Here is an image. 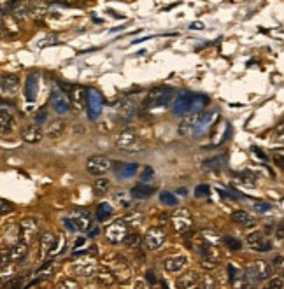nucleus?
Wrapping results in <instances>:
<instances>
[{"mask_svg":"<svg viewBox=\"0 0 284 289\" xmlns=\"http://www.w3.org/2000/svg\"><path fill=\"white\" fill-rule=\"evenodd\" d=\"M111 188V181L105 179V177H100V179H96L95 184H93V189H95L96 195H105Z\"/></svg>","mask_w":284,"mask_h":289,"instance_id":"obj_33","label":"nucleus"},{"mask_svg":"<svg viewBox=\"0 0 284 289\" xmlns=\"http://www.w3.org/2000/svg\"><path fill=\"white\" fill-rule=\"evenodd\" d=\"M198 282H200V277H198V273H196L195 270H191V272H186L183 277L177 279V286H179V288H184V289L196 288V286H198Z\"/></svg>","mask_w":284,"mask_h":289,"instance_id":"obj_22","label":"nucleus"},{"mask_svg":"<svg viewBox=\"0 0 284 289\" xmlns=\"http://www.w3.org/2000/svg\"><path fill=\"white\" fill-rule=\"evenodd\" d=\"M193 98H195V93L181 91L172 104V114H176V116H183V114H186V113H191Z\"/></svg>","mask_w":284,"mask_h":289,"instance_id":"obj_9","label":"nucleus"},{"mask_svg":"<svg viewBox=\"0 0 284 289\" xmlns=\"http://www.w3.org/2000/svg\"><path fill=\"white\" fill-rule=\"evenodd\" d=\"M276 237L279 238V240H283V242H284V221L277 225V228H276Z\"/></svg>","mask_w":284,"mask_h":289,"instance_id":"obj_48","label":"nucleus"},{"mask_svg":"<svg viewBox=\"0 0 284 289\" xmlns=\"http://www.w3.org/2000/svg\"><path fill=\"white\" fill-rule=\"evenodd\" d=\"M196 251H198L200 256H202V266H205V268H216L218 266V256H216V253H214L212 247L205 245V247H198Z\"/></svg>","mask_w":284,"mask_h":289,"instance_id":"obj_18","label":"nucleus"},{"mask_svg":"<svg viewBox=\"0 0 284 289\" xmlns=\"http://www.w3.org/2000/svg\"><path fill=\"white\" fill-rule=\"evenodd\" d=\"M84 242H86V240H84V237H79V238H77V240H76V245H74V253H76L77 249H79L81 245H84Z\"/></svg>","mask_w":284,"mask_h":289,"instance_id":"obj_55","label":"nucleus"},{"mask_svg":"<svg viewBox=\"0 0 284 289\" xmlns=\"http://www.w3.org/2000/svg\"><path fill=\"white\" fill-rule=\"evenodd\" d=\"M283 277H284V263H283Z\"/></svg>","mask_w":284,"mask_h":289,"instance_id":"obj_59","label":"nucleus"},{"mask_svg":"<svg viewBox=\"0 0 284 289\" xmlns=\"http://www.w3.org/2000/svg\"><path fill=\"white\" fill-rule=\"evenodd\" d=\"M270 272H272V268L265 261H252L251 265L246 268V279L252 282L265 281V279L270 277Z\"/></svg>","mask_w":284,"mask_h":289,"instance_id":"obj_7","label":"nucleus"},{"mask_svg":"<svg viewBox=\"0 0 284 289\" xmlns=\"http://www.w3.org/2000/svg\"><path fill=\"white\" fill-rule=\"evenodd\" d=\"M65 132V123L62 119H55L49 123V128H48V135L49 139H60Z\"/></svg>","mask_w":284,"mask_h":289,"instance_id":"obj_27","label":"nucleus"},{"mask_svg":"<svg viewBox=\"0 0 284 289\" xmlns=\"http://www.w3.org/2000/svg\"><path fill=\"white\" fill-rule=\"evenodd\" d=\"M37 230H39V226H37L35 219H23L20 225V235H21V240L23 242H32L33 238H35L37 235Z\"/></svg>","mask_w":284,"mask_h":289,"instance_id":"obj_15","label":"nucleus"},{"mask_svg":"<svg viewBox=\"0 0 284 289\" xmlns=\"http://www.w3.org/2000/svg\"><path fill=\"white\" fill-rule=\"evenodd\" d=\"M155 193V188L149 186L148 182H139L132 188V197L140 198V200H144V198H149Z\"/></svg>","mask_w":284,"mask_h":289,"instance_id":"obj_25","label":"nucleus"},{"mask_svg":"<svg viewBox=\"0 0 284 289\" xmlns=\"http://www.w3.org/2000/svg\"><path fill=\"white\" fill-rule=\"evenodd\" d=\"M37 91H39V74L30 72L25 81V96L28 102H33L37 98Z\"/></svg>","mask_w":284,"mask_h":289,"instance_id":"obj_14","label":"nucleus"},{"mask_svg":"<svg viewBox=\"0 0 284 289\" xmlns=\"http://www.w3.org/2000/svg\"><path fill=\"white\" fill-rule=\"evenodd\" d=\"M21 137H23V141L28 142V144H37V142H40V139H42V128H40L39 123H37V125H28L23 128Z\"/></svg>","mask_w":284,"mask_h":289,"instance_id":"obj_17","label":"nucleus"},{"mask_svg":"<svg viewBox=\"0 0 284 289\" xmlns=\"http://www.w3.org/2000/svg\"><path fill=\"white\" fill-rule=\"evenodd\" d=\"M189 29H193V30H202V29H204V25H202L200 21H196V23L189 25Z\"/></svg>","mask_w":284,"mask_h":289,"instance_id":"obj_57","label":"nucleus"},{"mask_svg":"<svg viewBox=\"0 0 284 289\" xmlns=\"http://www.w3.org/2000/svg\"><path fill=\"white\" fill-rule=\"evenodd\" d=\"M88 119L93 121L102 114V95L96 89H88V102H86Z\"/></svg>","mask_w":284,"mask_h":289,"instance_id":"obj_10","label":"nucleus"},{"mask_svg":"<svg viewBox=\"0 0 284 289\" xmlns=\"http://www.w3.org/2000/svg\"><path fill=\"white\" fill-rule=\"evenodd\" d=\"M49 102H51L53 109L58 114L68 113V109H70V100H68V96L63 91H53L51 96H49Z\"/></svg>","mask_w":284,"mask_h":289,"instance_id":"obj_13","label":"nucleus"},{"mask_svg":"<svg viewBox=\"0 0 284 289\" xmlns=\"http://www.w3.org/2000/svg\"><path fill=\"white\" fill-rule=\"evenodd\" d=\"M58 288H70V289H76V288H79V284H77V282H74V281H62V282H58Z\"/></svg>","mask_w":284,"mask_h":289,"instance_id":"obj_45","label":"nucleus"},{"mask_svg":"<svg viewBox=\"0 0 284 289\" xmlns=\"http://www.w3.org/2000/svg\"><path fill=\"white\" fill-rule=\"evenodd\" d=\"M96 235H98V226H93V228H90L88 230V237H96Z\"/></svg>","mask_w":284,"mask_h":289,"instance_id":"obj_54","label":"nucleus"},{"mask_svg":"<svg viewBox=\"0 0 284 289\" xmlns=\"http://www.w3.org/2000/svg\"><path fill=\"white\" fill-rule=\"evenodd\" d=\"M140 242H142V238H140V235H137V233H128L126 238H125V244L128 245V247H139Z\"/></svg>","mask_w":284,"mask_h":289,"instance_id":"obj_37","label":"nucleus"},{"mask_svg":"<svg viewBox=\"0 0 284 289\" xmlns=\"http://www.w3.org/2000/svg\"><path fill=\"white\" fill-rule=\"evenodd\" d=\"M126 235H128V228H126L125 219L112 221L111 225L107 226V230H105V238H107L111 244H121V242H125Z\"/></svg>","mask_w":284,"mask_h":289,"instance_id":"obj_5","label":"nucleus"},{"mask_svg":"<svg viewBox=\"0 0 284 289\" xmlns=\"http://www.w3.org/2000/svg\"><path fill=\"white\" fill-rule=\"evenodd\" d=\"M105 266H107L109 270L112 272V275H114V279L116 281H121V282H126L130 279V266L128 263L123 260V258L120 256H109L105 258Z\"/></svg>","mask_w":284,"mask_h":289,"instance_id":"obj_2","label":"nucleus"},{"mask_svg":"<svg viewBox=\"0 0 284 289\" xmlns=\"http://www.w3.org/2000/svg\"><path fill=\"white\" fill-rule=\"evenodd\" d=\"M62 247H65V238L62 237V235H58V237H56V244H55V247H53V251H51V256H55V254L60 253Z\"/></svg>","mask_w":284,"mask_h":289,"instance_id":"obj_41","label":"nucleus"},{"mask_svg":"<svg viewBox=\"0 0 284 289\" xmlns=\"http://www.w3.org/2000/svg\"><path fill=\"white\" fill-rule=\"evenodd\" d=\"M53 268H55V261H53V260H48V261H44V263H42V265L39 266V270H37V272H35L37 279H46V277H51Z\"/></svg>","mask_w":284,"mask_h":289,"instance_id":"obj_29","label":"nucleus"},{"mask_svg":"<svg viewBox=\"0 0 284 289\" xmlns=\"http://www.w3.org/2000/svg\"><path fill=\"white\" fill-rule=\"evenodd\" d=\"M274 161H276V165L279 167V169L284 170V156L283 154H276V156H274Z\"/></svg>","mask_w":284,"mask_h":289,"instance_id":"obj_51","label":"nucleus"},{"mask_svg":"<svg viewBox=\"0 0 284 289\" xmlns=\"http://www.w3.org/2000/svg\"><path fill=\"white\" fill-rule=\"evenodd\" d=\"M58 85H60V88L63 89L65 93H67V91H72V86H70V85H67V83H62V81H60V83H58Z\"/></svg>","mask_w":284,"mask_h":289,"instance_id":"obj_56","label":"nucleus"},{"mask_svg":"<svg viewBox=\"0 0 284 289\" xmlns=\"http://www.w3.org/2000/svg\"><path fill=\"white\" fill-rule=\"evenodd\" d=\"M226 154H221V156H214V158H209V160L204 161V167L205 169H221L224 163H226Z\"/></svg>","mask_w":284,"mask_h":289,"instance_id":"obj_31","label":"nucleus"},{"mask_svg":"<svg viewBox=\"0 0 284 289\" xmlns=\"http://www.w3.org/2000/svg\"><path fill=\"white\" fill-rule=\"evenodd\" d=\"M28 253V247H27V242H20V244H14L9 251V260L14 261V263H20V261L25 260Z\"/></svg>","mask_w":284,"mask_h":289,"instance_id":"obj_24","label":"nucleus"},{"mask_svg":"<svg viewBox=\"0 0 284 289\" xmlns=\"http://www.w3.org/2000/svg\"><path fill=\"white\" fill-rule=\"evenodd\" d=\"M209 102V98L205 95H195L193 98V111L191 113H196V111H204L205 104Z\"/></svg>","mask_w":284,"mask_h":289,"instance_id":"obj_36","label":"nucleus"},{"mask_svg":"<svg viewBox=\"0 0 284 289\" xmlns=\"http://www.w3.org/2000/svg\"><path fill=\"white\" fill-rule=\"evenodd\" d=\"M114 170H116L118 177H121V179H130V177L135 175V172L139 170V165L137 163H116Z\"/></svg>","mask_w":284,"mask_h":289,"instance_id":"obj_23","label":"nucleus"},{"mask_svg":"<svg viewBox=\"0 0 284 289\" xmlns=\"http://www.w3.org/2000/svg\"><path fill=\"white\" fill-rule=\"evenodd\" d=\"M111 214H112V207L109 203H100L95 210V217L98 221H105L107 217H111Z\"/></svg>","mask_w":284,"mask_h":289,"instance_id":"obj_32","label":"nucleus"},{"mask_svg":"<svg viewBox=\"0 0 284 289\" xmlns=\"http://www.w3.org/2000/svg\"><path fill=\"white\" fill-rule=\"evenodd\" d=\"M112 169V161L105 156H90L86 160V170H88L92 175L100 177L104 173H107Z\"/></svg>","mask_w":284,"mask_h":289,"instance_id":"obj_6","label":"nucleus"},{"mask_svg":"<svg viewBox=\"0 0 284 289\" xmlns=\"http://www.w3.org/2000/svg\"><path fill=\"white\" fill-rule=\"evenodd\" d=\"M198 286L200 288H204V289H211V288H214V281H212L211 277H200V282H198Z\"/></svg>","mask_w":284,"mask_h":289,"instance_id":"obj_43","label":"nucleus"},{"mask_svg":"<svg viewBox=\"0 0 284 289\" xmlns=\"http://www.w3.org/2000/svg\"><path fill=\"white\" fill-rule=\"evenodd\" d=\"M228 273H230V281H232V282H235L237 279H240V277H239V270H237L233 265H230V266H228Z\"/></svg>","mask_w":284,"mask_h":289,"instance_id":"obj_46","label":"nucleus"},{"mask_svg":"<svg viewBox=\"0 0 284 289\" xmlns=\"http://www.w3.org/2000/svg\"><path fill=\"white\" fill-rule=\"evenodd\" d=\"M205 111H196L191 113L188 117H184L183 123L179 125V133L184 137H195L198 135V128L202 125V119H204Z\"/></svg>","mask_w":284,"mask_h":289,"instance_id":"obj_3","label":"nucleus"},{"mask_svg":"<svg viewBox=\"0 0 284 289\" xmlns=\"http://www.w3.org/2000/svg\"><path fill=\"white\" fill-rule=\"evenodd\" d=\"M11 210H12V205L9 203L7 200H2V210H0V212L7 214V212H11Z\"/></svg>","mask_w":284,"mask_h":289,"instance_id":"obj_50","label":"nucleus"},{"mask_svg":"<svg viewBox=\"0 0 284 289\" xmlns=\"http://www.w3.org/2000/svg\"><path fill=\"white\" fill-rule=\"evenodd\" d=\"M144 240L149 249H160L165 242V231L161 228H158V226H153V228L148 230Z\"/></svg>","mask_w":284,"mask_h":289,"instance_id":"obj_11","label":"nucleus"},{"mask_svg":"<svg viewBox=\"0 0 284 289\" xmlns=\"http://www.w3.org/2000/svg\"><path fill=\"white\" fill-rule=\"evenodd\" d=\"M209 195V186L207 184H198L195 188V197L202 198V197H207Z\"/></svg>","mask_w":284,"mask_h":289,"instance_id":"obj_42","label":"nucleus"},{"mask_svg":"<svg viewBox=\"0 0 284 289\" xmlns=\"http://www.w3.org/2000/svg\"><path fill=\"white\" fill-rule=\"evenodd\" d=\"M0 121H2V133H9L12 132V128H14V117L11 116V114L5 111V109H2V116H0Z\"/></svg>","mask_w":284,"mask_h":289,"instance_id":"obj_30","label":"nucleus"},{"mask_svg":"<svg viewBox=\"0 0 284 289\" xmlns=\"http://www.w3.org/2000/svg\"><path fill=\"white\" fill-rule=\"evenodd\" d=\"M153 175H155V170H153L151 167H146V169L142 170V173H140V182H149L153 179Z\"/></svg>","mask_w":284,"mask_h":289,"instance_id":"obj_40","label":"nucleus"},{"mask_svg":"<svg viewBox=\"0 0 284 289\" xmlns=\"http://www.w3.org/2000/svg\"><path fill=\"white\" fill-rule=\"evenodd\" d=\"M223 240H224V244L228 245V249H232V251H239L240 247H242V244H240V240H237V238L230 237V235H226V237H224Z\"/></svg>","mask_w":284,"mask_h":289,"instance_id":"obj_39","label":"nucleus"},{"mask_svg":"<svg viewBox=\"0 0 284 289\" xmlns=\"http://www.w3.org/2000/svg\"><path fill=\"white\" fill-rule=\"evenodd\" d=\"M256 210L258 212H267V210H270V203L260 202V203H256Z\"/></svg>","mask_w":284,"mask_h":289,"instance_id":"obj_49","label":"nucleus"},{"mask_svg":"<svg viewBox=\"0 0 284 289\" xmlns=\"http://www.w3.org/2000/svg\"><path fill=\"white\" fill-rule=\"evenodd\" d=\"M63 225H65V228H67L68 231H76V230H77V226L74 225V221L70 219V217H65V219H63Z\"/></svg>","mask_w":284,"mask_h":289,"instance_id":"obj_47","label":"nucleus"},{"mask_svg":"<svg viewBox=\"0 0 284 289\" xmlns=\"http://www.w3.org/2000/svg\"><path fill=\"white\" fill-rule=\"evenodd\" d=\"M56 237L58 235H53V233H44L40 237V258L51 256V251L56 244Z\"/></svg>","mask_w":284,"mask_h":289,"instance_id":"obj_21","label":"nucleus"},{"mask_svg":"<svg viewBox=\"0 0 284 289\" xmlns=\"http://www.w3.org/2000/svg\"><path fill=\"white\" fill-rule=\"evenodd\" d=\"M70 219L74 221V225L77 226V230H88L90 225H92V217H90V212L84 209H76L70 212Z\"/></svg>","mask_w":284,"mask_h":289,"instance_id":"obj_16","label":"nucleus"},{"mask_svg":"<svg viewBox=\"0 0 284 289\" xmlns=\"http://www.w3.org/2000/svg\"><path fill=\"white\" fill-rule=\"evenodd\" d=\"M252 151H254V153H256V154H258V156H260V158H261V160H267V156H265V154H263V153H261L260 149H256V147H252Z\"/></svg>","mask_w":284,"mask_h":289,"instance_id":"obj_58","label":"nucleus"},{"mask_svg":"<svg viewBox=\"0 0 284 289\" xmlns=\"http://www.w3.org/2000/svg\"><path fill=\"white\" fill-rule=\"evenodd\" d=\"M74 268H76V272L79 273V275H90V273L93 272V268H95V261H92L88 258V260H83V261H79V263H76Z\"/></svg>","mask_w":284,"mask_h":289,"instance_id":"obj_28","label":"nucleus"},{"mask_svg":"<svg viewBox=\"0 0 284 289\" xmlns=\"http://www.w3.org/2000/svg\"><path fill=\"white\" fill-rule=\"evenodd\" d=\"M186 263H188V260H186L184 256H172V258H167V260L163 261V268L170 273H177L186 266Z\"/></svg>","mask_w":284,"mask_h":289,"instance_id":"obj_20","label":"nucleus"},{"mask_svg":"<svg viewBox=\"0 0 284 289\" xmlns=\"http://www.w3.org/2000/svg\"><path fill=\"white\" fill-rule=\"evenodd\" d=\"M268 286H270V288H283V281H281V279H272Z\"/></svg>","mask_w":284,"mask_h":289,"instance_id":"obj_52","label":"nucleus"},{"mask_svg":"<svg viewBox=\"0 0 284 289\" xmlns=\"http://www.w3.org/2000/svg\"><path fill=\"white\" fill-rule=\"evenodd\" d=\"M170 223H172L174 230H176L179 235H184V233L188 231L193 225L191 214H189L186 209H177L176 212L172 214V217H170Z\"/></svg>","mask_w":284,"mask_h":289,"instance_id":"obj_8","label":"nucleus"},{"mask_svg":"<svg viewBox=\"0 0 284 289\" xmlns=\"http://www.w3.org/2000/svg\"><path fill=\"white\" fill-rule=\"evenodd\" d=\"M146 279H148V282H149V284H155V282H156V277H155V273H153L151 270H149V272L146 273Z\"/></svg>","mask_w":284,"mask_h":289,"instance_id":"obj_53","label":"nucleus"},{"mask_svg":"<svg viewBox=\"0 0 284 289\" xmlns=\"http://www.w3.org/2000/svg\"><path fill=\"white\" fill-rule=\"evenodd\" d=\"M48 119V113H46V109H40L39 113L35 114V123H44V121Z\"/></svg>","mask_w":284,"mask_h":289,"instance_id":"obj_44","label":"nucleus"},{"mask_svg":"<svg viewBox=\"0 0 284 289\" xmlns=\"http://www.w3.org/2000/svg\"><path fill=\"white\" fill-rule=\"evenodd\" d=\"M174 96V89L172 88H155L153 91H149V95L146 96L142 109H161V107H168L170 100Z\"/></svg>","mask_w":284,"mask_h":289,"instance_id":"obj_1","label":"nucleus"},{"mask_svg":"<svg viewBox=\"0 0 284 289\" xmlns=\"http://www.w3.org/2000/svg\"><path fill=\"white\" fill-rule=\"evenodd\" d=\"M272 141H274V144L284 145V121H283V123H279V125H277V128L274 130Z\"/></svg>","mask_w":284,"mask_h":289,"instance_id":"obj_35","label":"nucleus"},{"mask_svg":"<svg viewBox=\"0 0 284 289\" xmlns=\"http://www.w3.org/2000/svg\"><path fill=\"white\" fill-rule=\"evenodd\" d=\"M232 221L240 226H254V223H256L254 221V217L249 212H246V210H235V212L232 214Z\"/></svg>","mask_w":284,"mask_h":289,"instance_id":"obj_26","label":"nucleus"},{"mask_svg":"<svg viewBox=\"0 0 284 289\" xmlns=\"http://www.w3.org/2000/svg\"><path fill=\"white\" fill-rule=\"evenodd\" d=\"M248 244L252 251H256V253H268V251L272 249V242L267 240V238L261 235V233H251L248 237Z\"/></svg>","mask_w":284,"mask_h":289,"instance_id":"obj_12","label":"nucleus"},{"mask_svg":"<svg viewBox=\"0 0 284 289\" xmlns=\"http://www.w3.org/2000/svg\"><path fill=\"white\" fill-rule=\"evenodd\" d=\"M116 145L125 151V153H135L137 149L142 147L140 139L133 130H123L120 135L116 137Z\"/></svg>","mask_w":284,"mask_h":289,"instance_id":"obj_4","label":"nucleus"},{"mask_svg":"<svg viewBox=\"0 0 284 289\" xmlns=\"http://www.w3.org/2000/svg\"><path fill=\"white\" fill-rule=\"evenodd\" d=\"M18 86H20V81H18L16 76H7V74H4L2 76V95L4 96H12L14 93H16Z\"/></svg>","mask_w":284,"mask_h":289,"instance_id":"obj_19","label":"nucleus"},{"mask_svg":"<svg viewBox=\"0 0 284 289\" xmlns=\"http://www.w3.org/2000/svg\"><path fill=\"white\" fill-rule=\"evenodd\" d=\"M160 202L165 205H176L177 203V198L174 197L172 193H168V191H163L160 193Z\"/></svg>","mask_w":284,"mask_h":289,"instance_id":"obj_38","label":"nucleus"},{"mask_svg":"<svg viewBox=\"0 0 284 289\" xmlns=\"http://www.w3.org/2000/svg\"><path fill=\"white\" fill-rule=\"evenodd\" d=\"M72 100L76 105H81V104H86L88 102V89H84V88H79L76 89V91L72 93Z\"/></svg>","mask_w":284,"mask_h":289,"instance_id":"obj_34","label":"nucleus"}]
</instances>
